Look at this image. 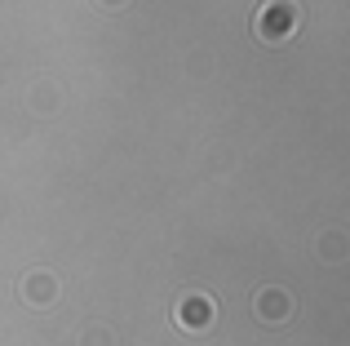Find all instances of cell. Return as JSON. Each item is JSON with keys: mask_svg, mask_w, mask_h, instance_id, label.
<instances>
[{"mask_svg": "<svg viewBox=\"0 0 350 346\" xmlns=\"http://www.w3.org/2000/svg\"><path fill=\"white\" fill-rule=\"evenodd\" d=\"M297 27H301L297 0H262V5H257V14H253V31H257V40H266V44L293 40V36H297Z\"/></svg>", "mask_w": 350, "mask_h": 346, "instance_id": "6da1fadb", "label": "cell"}, {"mask_svg": "<svg viewBox=\"0 0 350 346\" xmlns=\"http://www.w3.org/2000/svg\"><path fill=\"white\" fill-rule=\"evenodd\" d=\"M217 320V306L208 293H196V289H187V293H178V302H173V324H182L187 333H204L213 329Z\"/></svg>", "mask_w": 350, "mask_h": 346, "instance_id": "7a4b0ae2", "label": "cell"}, {"mask_svg": "<svg viewBox=\"0 0 350 346\" xmlns=\"http://www.w3.org/2000/svg\"><path fill=\"white\" fill-rule=\"evenodd\" d=\"M253 315L262 324H284L293 315V293H288V289H280V284L257 289V293H253Z\"/></svg>", "mask_w": 350, "mask_h": 346, "instance_id": "3957f363", "label": "cell"}, {"mask_svg": "<svg viewBox=\"0 0 350 346\" xmlns=\"http://www.w3.org/2000/svg\"><path fill=\"white\" fill-rule=\"evenodd\" d=\"M23 302L53 306V302H58V280H53L49 271H31V276H23Z\"/></svg>", "mask_w": 350, "mask_h": 346, "instance_id": "277c9868", "label": "cell"}, {"mask_svg": "<svg viewBox=\"0 0 350 346\" xmlns=\"http://www.w3.org/2000/svg\"><path fill=\"white\" fill-rule=\"evenodd\" d=\"M346 235L342 231H328L324 235V240H319V258H324V262H346Z\"/></svg>", "mask_w": 350, "mask_h": 346, "instance_id": "5b68a950", "label": "cell"}, {"mask_svg": "<svg viewBox=\"0 0 350 346\" xmlns=\"http://www.w3.org/2000/svg\"><path fill=\"white\" fill-rule=\"evenodd\" d=\"M80 346H111V333H103V329H89V333H80Z\"/></svg>", "mask_w": 350, "mask_h": 346, "instance_id": "8992f818", "label": "cell"}, {"mask_svg": "<svg viewBox=\"0 0 350 346\" xmlns=\"http://www.w3.org/2000/svg\"><path fill=\"white\" fill-rule=\"evenodd\" d=\"M98 5H103V9H124L129 0H98Z\"/></svg>", "mask_w": 350, "mask_h": 346, "instance_id": "52a82bcc", "label": "cell"}]
</instances>
